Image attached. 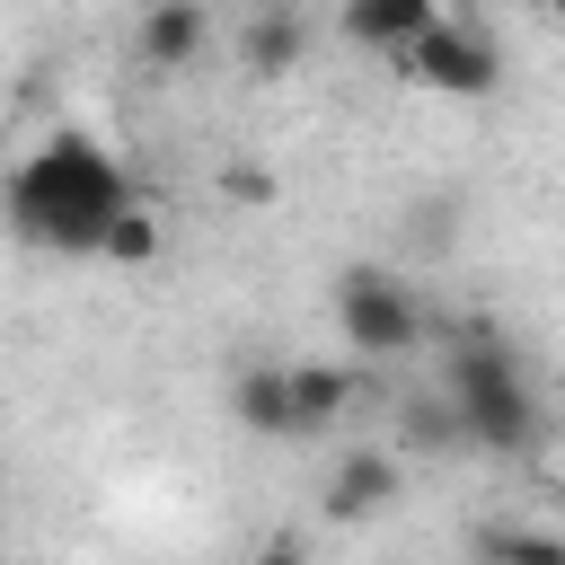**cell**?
<instances>
[{
  "label": "cell",
  "instance_id": "obj_1",
  "mask_svg": "<svg viewBox=\"0 0 565 565\" xmlns=\"http://www.w3.org/2000/svg\"><path fill=\"white\" fill-rule=\"evenodd\" d=\"M115 212H132V177L115 168V150L97 132H53L0 185V221L44 256H97Z\"/></svg>",
  "mask_w": 565,
  "mask_h": 565
},
{
  "label": "cell",
  "instance_id": "obj_2",
  "mask_svg": "<svg viewBox=\"0 0 565 565\" xmlns=\"http://www.w3.org/2000/svg\"><path fill=\"white\" fill-rule=\"evenodd\" d=\"M450 415L477 450H530V433H539V397H530V380L503 344H459L450 353Z\"/></svg>",
  "mask_w": 565,
  "mask_h": 565
},
{
  "label": "cell",
  "instance_id": "obj_3",
  "mask_svg": "<svg viewBox=\"0 0 565 565\" xmlns=\"http://www.w3.org/2000/svg\"><path fill=\"white\" fill-rule=\"evenodd\" d=\"M335 327H344V344L353 353H415L424 344V300L388 274V265H353V274H335Z\"/></svg>",
  "mask_w": 565,
  "mask_h": 565
},
{
  "label": "cell",
  "instance_id": "obj_4",
  "mask_svg": "<svg viewBox=\"0 0 565 565\" xmlns=\"http://www.w3.org/2000/svg\"><path fill=\"white\" fill-rule=\"evenodd\" d=\"M415 88H433V97H494V79H503V62H494V44L477 35V26H459V18H433L406 53H388Z\"/></svg>",
  "mask_w": 565,
  "mask_h": 565
},
{
  "label": "cell",
  "instance_id": "obj_5",
  "mask_svg": "<svg viewBox=\"0 0 565 565\" xmlns=\"http://www.w3.org/2000/svg\"><path fill=\"white\" fill-rule=\"evenodd\" d=\"M203 44H212V18H203V0H150V9H141V26H132V53H141V71H185Z\"/></svg>",
  "mask_w": 565,
  "mask_h": 565
},
{
  "label": "cell",
  "instance_id": "obj_6",
  "mask_svg": "<svg viewBox=\"0 0 565 565\" xmlns=\"http://www.w3.org/2000/svg\"><path fill=\"white\" fill-rule=\"evenodd\" d=\"M282 397H291V441H318L353 406V371L344 362H282Z\"/></svg>",
  "mask_w": 565,
  "mask_h": 565
},
{
  "label": "cell",
  "instance_id": "obj_7",
  "mask_svg": "<svg viewBox=\"0 0 565 565\" xmlns=\"http://www.w3.org/2000/svg\"><path fill=\"white\" fill-rule=\"evenodd\" d=\"M388 503H397V459L388 450H344L327 468V512L335 521H380Z\"/></svg>",
  "mask_w": 565,
  "mask_h": 565
},
{
  "label": "cell",
  "instance_id": "obj_8",
  "mask_svg": "<svg viewBox=\"0 0 565 565\" xmlns=\"http://www.w3.org/2000/svg\"><path fill=\"white\" fill-rule=\"evenodd\" d=\"M433 18H441V0H344V35L371 53H406Z\"/></svg>",
  "mask_w": 565,
  "mask_h": 565
},
{
  "label": "cell",
  "instance_id": "obj_9",
  "mask_svg": "<svg viewBox=\"0 0 565 565\" xmlns=\"http://www.w3.org/2000/svg\"><path fill=\"white\" fill-rule=\"evenodd\" d=\"M300 53H309V26L291 18V0L256 9V26H247V44H238V62H247L256 79H282V71H300Z\"/></svg>",
  "mask_w": 565,
  "mask_h": 565
},
{
  "label": "cell",
  "instance_id": "obj_10",
  "mask_svg": "<svg viewBox=\"0 0 565 565\" xmlns=\"http://www.w3.org/2000/svg\"><path fill=\"white\" fill-rule=\"evenodd\" d=\"M230 415L256 433V441H291V397H282V362H247L238 388H230Z\"/></svg>",
  "mask_w": 565,
  "mask_h": 565
},
{
  "label": "cell",
  "instance_id": "obj_11",
  "mask_svg": "<svg viewBox=\"0 0 565 565\" xmlns=\"http://www.w3.org/2000/svg\"><path fill=\"white\" fill-rule=\"evenodd\" d=\"M477 565H565V539L530 530V521H486L477 530Z\"/></svg>",
  "mask_w": 565,
  "mask_h": 565
},
{
  "label": "cell",
  "instance_id": "obj_12",
  "mask_svg": "<svg viewBox=\"0 0 565 565\" xmlns=\"http://www.w3.org/2000/svg\"><path fill=\"white\" fill-rule=\"evenodd\" d=\"M97 256H106V265H150V256H159V212H150V203L115 212V230H106Z\"/></svg>",
  "mask_w": 565,
  "mask_h": 565
},
{
  "label": "cell",
  "instance_id": "obj_13",
  "mask_svg": "<svg viewBox=\"0 0 565 565\" xmlns=\"http://www.w3.org/2000/svg\"><path fill=\"white\" fill-rule=\"evenodd\" d=\"M406 441H415V450H459L468 433H459L450 397H415V406H406Z\"/></svg>",
  "mask_w": 565,
  "mask_h": 565
},
{
  "label": "cell",
  "instance_id": "obj_14",
  "mask_svg": "<svg viewBox=\"0 0 565 565\" xmlns=\"http://www.w3.org/2000/svg\"><path fill=\"white\" fill-rule=\"evenodd\" d=\"M256 565H309V547H300V530H274V539L256 547Z\"/></svg>",
  "mask_w": 565,
  "mask_h": 565
},
{
  "label": "cell",
  "instance_id": "obj_15",
  "mask_svg": "<svg viewBox=\"0 0 565 565\" xmlns=\"http://www.w3.org/2000/svg\"><path fill=\"white\" fill-rule=\"evenodd\" d=\"M547 9H556V18H565V0H547Z\"/></svg>",
  "mask_w": 565,
  "mask_h": 565
},
{
  "label": "cell",
  "instance_id": "obj_16",
  "mask_svg": "<svg viewBox=\"0 0 565 565\" xmlns=\"http://www.w3.org/2000/svg\"><path fill=\"white\" fill-rule=\"evenodd\" d=\"M556 477H565V450H556Z\"/></svg>",
  "mask_w": 565,
  "mask_h": 565
}]
</instances>
